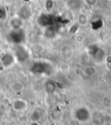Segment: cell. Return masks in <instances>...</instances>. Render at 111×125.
Masks as SVG:
<instances>
[{
	"label": "cell",
	"instance_id": "1",
	"mask_svg": "<svg viewBox=\"0 0 111 125\" xmlns=\"http://www.w3.org/2000/svg\"><path fill=\"white\" fill-rule=\"evenodd\" d=\"M74 118L79 123H87L91 118V113L87 107H78L74 111Z\"/></svg>",
	"mask_w": 111,
	"mask_h": 125
},
{
	"label": "cell",
	"instance_id": "2",
	"mask_svg": "<svg viewBox=\"0 0 111 125\" xmlns=\"http://www.w3.org/2000/svg\"><path fill=\"white\" fill-rule=\"evenodd\" d=\"M89 53H90L89 55L92 57V59L96 63L103 62V61L106 59V52H105L104 49L102 47H99V46L93 49Z\"/></svg>",
	"mask_w": 111,
	"mask_h": 125
},
{
	"label": "cell",
	"instance_id": "3",
	"mask_svg": "<svg viewBox=\"0 0 111 125\" xmlns=\"http://www.w3.org/2000/svg\"><path fill=\"white\" fill-rule=\"evenodd\" d=\"M12 108L16 111H24L28 107V103L24 99H15L11 103Z\"/></svg>",
	"mask_w": 111,
	"mask_h": 125
},
{
	"label": "cell",
	"instance_id": "4",
	"mask_svg": "<svg viewBox=\"0 0 111 125\" xmlns=\"http://www.w3.org/2000/svg\"><path fill=\"white\" fill-rule=\"evenodd\" d=\"M88 21H89V19H88V15L84 12H79L78 15H77V18H76V23L78 24L81 27L86 26L88 24Z\"/></svg>",
	"mask_w": 111,
	"mask_h": 125
},
{
	"label": "cell",
	"instance_id": "5",
	"mask_svg": "<svg viewBox=\"0 0 111 125\" xmlns=\"http://www.w3.org/2000/svg\"><path fill=\"white\" fill-rule=\"evenodd\" d=\"M97 70L94 66H91V65H88L86 67H83L82 69V74L84 75L85 77L90 78L93 77L94 75H95Z\"/></svg>",
	"mask_w": 111,
	"mask_h": 125
},
{
	"label": "cell",
	"instance_id": "6",
	"mask_svg": "<svg viewBox=\"0 0 111 125\" xmlns=\"http://www.w3.org/2000/svg\"><path fill=\"white\" fill-rule=\"evenodd\" d=\"M10 88L13 92H16V93H19V92H22L24 88V85L22 82L20 81H16L14 83L11 84L10 86Z\"/></svg>",
	"mask_w": 111,
	"mask_h": 125
},
{
	"label": "cell",
	"instance_id": "7",
	"mask_svg": "<svg viewBox=\"0 0 111 125\" xmlns=\"http://www.w3.org/2000/svg\"><path fill=\"white\" fill-rule=\"evenodd\" d=\"M42 116H43L42 112H40V111H38V110H35L31 114V121L39 122L42 119Z\"/></svg>",
	"mask_w": 111,
	"mask_h": 125
},
{
	"label": "cell",
	"instance_id": "8",
	"mask_svg": "<svg viewBox=\"0 0 111 125\" xmlns=\"http://www.w3.org/2000/svg\"><path fill=\"white\" fill-rule=\"evenodd\" d=\"M75 36V41L76 42V43H78V44H82V43H83L85 40V36L83 35V34L80 33V32H78V33H76Z\"/></svg>",
	"mask_w": 111,
	"mask_h": 125
},
{
	"label": "cell",
	"instance_id": "9",
	"mask_svg": "<svg viewBox=\"0 0 111 125\" xmlns=\"http://www.w3.org/2000/svg\"><path fill=\"white\" fill-rule=\"evenodd\" d=\"M85 4L89 7H94L98 3V0H83Z\"/></svg>",
	"mask_w": 111,
	"mask_h": 125
},
{
	"label": "cell",
	"instance_id": "10",
	"mask_svg": "<svg viewBox=\"0 0 111 125\" xmlns=\"http://www.w3.org/2000/svg\"><path fill=\"white\" fill-rule=\"evenodd\" d=\"M103 104L104 105L105 108H109L111 106V101L108 97H104L103 100Z\"/></svg>",
	"mask_w": 111,
	"mask_h": 125
},
{
	"label": "cell",
	"instance_id": "11",
	"mask_svg": "<svg viewBox=\"0 0 111 125\" xmlns=\"http://www.w3.org/2000/svg\"><path fill=\"white\" fill-rule=\"evenodd\" d=\"M30 125H40V124H39V122H34V121H31V123H30Z\"/></svg>",
	"mask_w": 111,
	"mask_h": 125
},
{
	"label": "cell",
	"instance_id": "12",
	"mask_svg": "<svg viewBox=\"0 0 111 125\" xmlns=\"http://www.w3.org/2000/svg\"><path fill=\"white\" fill-rule=\"evenodd\" d=\"M105 125H111V123H106V124Z\"/></svg>",
	"mask_w": 111,
	"mask_h": 125
},
{
	"label": "cell",
	"instance_id": "13",
	"mask_svg": "<svg viewBox=\"0 0 111 125\" xmlns=\"http://www.w3.org/2000/svg\"><path fill=\"white\" fill-rule=\"evenodd\" d=\"M106 1H111V0H106Z\"/></svg>",
	"mask_w": 111,
	"mask_h": 125
},
{
	"label": "cell",
	"instance_id": "14",
	"mask_svg": "<svg viewBox=\"0 0 111 125\" xmlns=\"http://www.w3.org/2000/svg\"><path fill=\"white\" fill-rule=\"evenodd\" d=\"M110 115H111V114H110Z\"/></svg>",
	"mask_w": 111,
	"mask_h": 125
}]
</instances>
